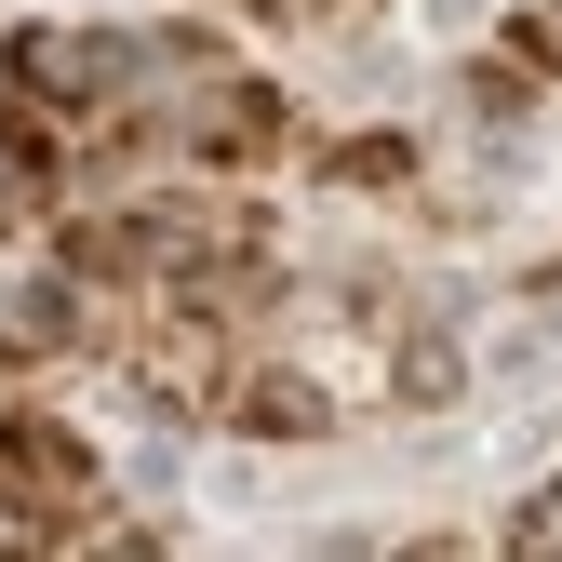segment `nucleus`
<instances>
[{"label":"nucleus","instance_id":"obj_1","mask_svg":"<svg viewBox=\"0 0 562 562\" xmlns=\"http://www.w3.org/2000/svg\"><path fill=\"white\" fill-rule=\"evenodd\" d=\"M94 509H108L94 442L54 415H0V536H94Z\"/></svg>","mask_w":562,"mask_h":562},{"label":"nucleus","instance_id":"obj_3","mask_svg":"<svg viewBox=\"0 0 562 562\" xmlns=\"http://www.w3.org/2000/svg\"><path fill=\"white\" fill-rule=\"evenodd\" d=\"M522 549H562V496H536V509H522Z\"/></svg>","mask_w":562,"mask_h":562},{"label":"nucleus","instance_id":"obj_2","mask_svg":"<svg viewBox=\"0 0 562 562\" xmlns=\"http://www.w3.org/2000/svg\"><path fill=\"white\" fill-rule=\"evenodd\" d=\"M268 27H335V14H362V0H255Z\"/></svg>","mask_w":562,"mask_h":562}]
</instances>
